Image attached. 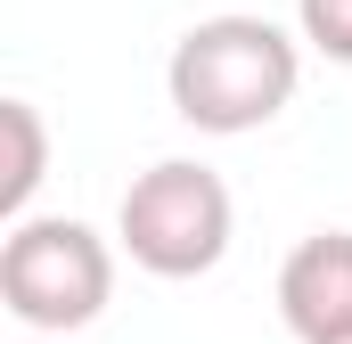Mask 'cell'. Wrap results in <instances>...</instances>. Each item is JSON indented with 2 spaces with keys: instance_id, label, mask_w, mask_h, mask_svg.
Here are the masks:
<instances>
[{
  "instance_id": "1",
  "label": "cell",
  "mask_w": 352,
  "mask_h": 344,
  "mask_svg": "<svg viewBox=\"0 0 352 344\" xmlns=\"http://www.w3.org/2000/svg\"><path fill=\"white\" fill-rule=\"evenodd\" d=\"M303 83V50L287 25L270 17H197L173 41V66H164V90H173V115L213 131V140H238V131H263L287 115V98Z\"/></svg>"
},
{
  "instance_id": "2",
  "label": "cell",
  "mask_w": 352,
  "mask_h": 344,
  "mask_svg": "<svg viewBox=\"0 0 352 344\" xmlns=\"http://www.w3.org/2000/svg\"><path fill=\"white\" fill-rule=\"evenodd\" d=\"M115 295V246L90 230V222H66V213H25L8 222L0 238V303L16 328L33 336H74L107 312Z\"/></svg>"
},
{
  "instance_id": "3",
  "label": "cell",
  "mask_w": 352,
  "mask_h": 344,
  "mask_svg": "<svg viewBox=\"0 0 352 344\" xmlns=\"http://www.w3.org/2000/svg\"><path fill=\"white\" fill-rule=\"evenodd\" d=\"M230 230H238V205H230L221 172L188 164V156L148 164L115 205V246L148 279H205L230 255Z\"/></svg>"
},
{
  "instance_id": "4",
  "label": "cell",
  "mask_w": 352,
  "mask_h": 344,
  "mask_svg": "<svg viewBox=\"0 0 352 344\" xmlns=\"http://www.w3.org/2000/svg\"><path fill=\"white\" fill-rule=\"evenodd\" d=\"M278 320L295 344L352 336V230H311L278 262Z\"/></svg>"
},
{
  "instance_id": "5",
  "label": "cell",
  "mask_w": 352,
  "mask_h": 344,
  "mask_svg": "<svg viewBox=\"0 0 352 344\" xmlns=\"http://www.w3.org/2000/svg\"><path fill=\"white\" fill-rule=\"evenodd\" d=\"M0 131H8V172H0V213H8V222H25V205H33L41 172H50V131H41V107H33V98H8V107H0Z\"/></svg>"
},
{
  "instance_id": "6",
  "label": "cell",
  "mask_w": 352,
  "mask_h": 344,
  "mask_svg": "<svg viewBox=\"0 0 352 344\" xmlns=\"http://www.w3.org/2000/svg\"><path fill=\"white\" fill-rule=\"evenodd\" d=\"M295 25L328 66H352V0H295Z\"/></svg>"
},
{
  "instance_id": "7",
  "label": "cell",
  "mask_w": 352,
  "mask_h": 344,
  "mask_svg": "<svg viewBox=\"0 0 352 344\" xmlns=\"http://www.w3.org/2000/svg\"><path fill=\"white\" fill-rule=\"evenodd\" d=\"M336 344H352V336H336Z\"/></svg>"
}]
</instances>
